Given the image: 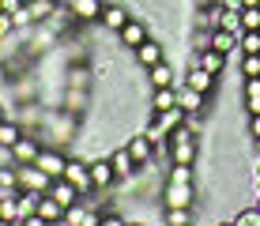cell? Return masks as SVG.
Listing matches in <instances>:
<instances>
[{"label": "cell", "mask_w": 260, "mask_h": 226, "mask_svg": "<svg viewBox=\"0 0 260 226\" xmlns=\"http://www.w3.org/2000/svg\"><path fill=\"white\" fill-rule=\"evenodd\" d=\"M256 207H260V192H256Z\"/></svg>", "instance_id": "obj_44"}, {"label": "cell", "mask_w": 260, "mask_h": 226, "mask_svg": "<svg viewBox=\"0 0 260 226\" xmlns=\"http://www.w3.org/2000/svg\"><path fill=\"white\" fill-rule=\"evenodd\" d=\"M26 19H30V26L34 23H46L49 15H57V8H60V0H26Z\"/></svg>", "instance_id": "obj_21"}, {"label": "cell", "mask_w": 260, "mask_h": 226, "mask_svg": "<svg viewBox=\"0 0 260 226\" xmlns=\"http://www.w3.org/2000/svg\"><path fill=\"white\" fill-rule=\"evenodd\" d=\"M132 57H136V64L147 72V68H155V64H162V60H166V45L158 42V38H147L143 45L132 49Z\"/></svg>", "instance_id": "obj_12"}, {"label": "cell", "mask_w": 260, "mask_h": 226, "mask_svg": "<svg viewBox=\"0 0 260 226\" xmlns=\"http://www.w3.org/2000/svg\"><path fill=\"white\" fill-rule=\"evenodd\" d=\"M49 196H53V200H57L60 207H64V211H68L72 204H79V200H83V196H79V188L72 185V181H64V177H53V185H49Z\"/></svg>", "instance_id": "obj_18"}, {"label": "cell", "mask_w": 260, "mask_h": 226, "mask_svg": "<svg viewBox=\"0 0 260 226\" xmlns=\"http://www.w3.org/2000/svg\"><path fill=\"white\" fill-rule=\"evenodd\" d=\"M238 38L241 34H230V30H211V49H219V53H238Z\"/></svg>", "instance_id": "obj_25"}, {"label": "cell", "mask_w": 260, "mask_h": 226, "mask_svg": "<svg viewBox=\"0 0 260 226\" xmlns=\"http://www.w3.org/2000/svg\"><path fill=\"white\" fill-rule=\"evenodd\" d=\"M34 166H38V170H46L49 177H64L68 151H64V147H53V143H46V147L38 151V158H34Z\"/></svg>", "instance_id": "obj_8"}, {"label": "cell", "mask_w": 260, "mask_h": 226, "mask_svg": "<svg viewBox=\"0 0 260 226\" xmlns=\"http://www.w3.org/2000/svg\"><path fill=\"white\" fill-rule=\"evenodd\" d=\"M151 34H155V23H151V19H143V15H132V19H128V23H124L121 30H117V45L132 53L136 45H143V42H147Z\"/></svg>", "instance_id": "obj_3"}, {"label": "cell", "mask_w": 260, "mask_h": 226, "mask_svg": "<svg viewBox=\"0 0 260 226\" xmlns=\"http://www.w3.org/2000/svg\"><path fill=\"white\" fill-rule=\"evenodd\" d=\"M158 200H162V207H196V185H185V181H162Z\"/></svg>", "instance_id": "obj_4"}, {"label": "cell", "mask_w": 260, "mask_h": 226, "mask_svg": "<svg viewBox=\"0 0 260 226\" xmlns=\"http://www.w3.org/2000/svg\"><path fill=\"white\" fill-rule=\"evenodd\" d=\"M177 106H181L185 113H204V110H208V94H200V90L177 83Z\"/></svg>", "instance_id": "obj_19"}, {"label": "cell", "mask_w": 260, "mask_h": 226, "mask_svg": "<svg viewBox=\"0 0 260 226\" xmlns=\"http://www.w3.org/2000/svg\"><path fill=\"white\" fill-rule=\"evenodd\" d=\"M226 64H230V57L219 53V49H211V45L204 53H192L189 57V68H204V72H211V76H219V79L226 76Z\"/></svg>", "instance_id": "obj_10"}, {"label": "cell", "mask_w": 260, "mask_h": 226, "mask_svg": "<svg viewBox=\"0 0 260 226\" xmlns=\"http://www.w3.org/2000/svg\"><path fill=\"white\" fill-rule=\"evenodd\" d=\"M0 53H4V38H0Z\"/></svg>", "instance_id": "obj_43"}, {"label": "cell", "mask_w": 260, "mask_h": 226, "mask_svg": "<svg viewBox=\"0 0 260 226\" xmlns=\"http://www.w3.org/2000/svg\"><path fill=\"white\" fill-rule=\"evenodd\" d=\"M64 181L79 188V196H91L94 185H91V162L87 155H68V166H64Z\"/></svg>", "instance_id": "obj_5"}, {"label": "cell", "mask_w": 260, "mask_h": 226, "mask_svg": "<svg viewBox=\"0 0 260 226\" xmlns=\"http://www.w3.org/2000/svg\"><path fill=\"white\" fill-rule=\"evenodd\" d=\"M0 219L19 222V192H0Z\"/></svg>", "instance_id": "obj_26"}, {"label": "cell", "mask_w": 260, "mask_h": 226, "mask_svg": "<svg viewBox=\"0 0 260 226\" xmlns=\"http://www.w3.org/2000/svg\"><path fill=\"white\" fill-rule=\"evenodd\" d=\"M23 136H26V128H23L19 121H15V117H8V121L0 124V151H4V155H8V151H12L15 143L23 140Z\"/></svg>", "instance_id": "obj_22"}, {"label": "cell", "mask_w": 260, "mask_h": 226, "mask_svg": "<svg viewBox=\"0 0 260 226\" xmlns=\"http://www.w3.org/2000/svg\"><path fill=\"white\" fill-rule=\"evenodd\" d=\"M241 30H260V8H241Z\"/></svg>", "instance_id": "obj_34"}, {"label": "cell", "mask_w": 260, "mask_h": 226, "mask_svg": "<svg viewBox=\"0 0 260 226\" xmlns=\"http://www.w3.org/2000/svg\"><path fill=\"white\" fill-rule=\"evenodd\" d=\"M249 136H253V140L260 136V113H249Z\"/></svg>", "instance_id": "obj_38"}, {"label": "cell", "mask_w": 260, "mask_h": 226, "mask_svg": "<svg viewBox=\"0 0 260 226\" xmlns=\"http://www.w3.org/2000/svg\"><path fill=\"white\" fill-rule=\"evenodd\" d=\"M128 226H147V219H128Z\"/></svg>", "instance_id": "obj_42"}, {"label": "cell", "mask_w": 260, "mask_h": 226, "mask_svg": "<svg viewBox=\"0 0 260 226\" xmlns=\"http://www.w3.org/2000/svg\"><path fill=\"white\" fill-rule=\"evenodd\" d=\"M19 226H49L46 219H42V215L38 211H34V215H26V219H19Z\"/></svg>", "instance_id": "obj_37"}, {"label": "cell", "mask_w": 260, "mask_h": 226, "mask_svg": "<svg viewBox=\"0 0 260 226\" xmlns=\"http://www.w3.org/2000/svg\"><path fill=\"white\" fill-rule=\"evenodd\" d=\"M98 226H128V215L121 211V207H106L102 211V222Z\"/></svg>", "instance_id": "obj_33"}, {"label": "cell", "mask_w": 260, "mask_h": 226, "mask_svg": "<svg viewBox=\"0 0 260 226\" xmlns=\"http://www.w3.org/2000/svg\"><path fill=\"white\" fill-rule=\"evenodd\" d=\"M215 30H230V34H241V12H219V26Z\"/></svg>", "instance_id": "obj_28"}, {"label": "cell", "mask_w": 260, "mask_h": 226, "mask_svg": "<svg viewBox=\"0 0 260 226\" xmlns=\"http://www.w3.org/2000/svg\"><path fill=\"white\" fill-rule=\"evenodd\" d=\"M245 98V113H260V90L256 94H241Z\"/></svg>", "instance_id": "obj_36"}, {"label": "cell", "mask_w": 260, "mask_h": 226, "mask_svg": "<svg viewBox=\"0 0 260 226\" xmlns=\"http://www.w3.org/2000/svg\"><path fill=\"white\" fill-rule=\"evenodd\" d=\"M128 19H132V12H128V8L117 4V0H110V4L102 8V15H98V26H102L106 34H117Z\"/></svg>", "instance_id": "obj_14"}, {"label": "cell", "mask_w": 260, "mask_h": 226, "mask_svg": "<svg viewBox=\"0 0 260 226\" xmlns=\"http://www.w3.org/2000/svg\"><path fill=\"white\" fill-rule=\"evenodd\" d=\"M60 8L72 15V23L91 26V23H98V15H102L106 0H60Z\"/></svg>", "instance_id": "obj_7"}, {"label": "cell", "mask_w": 260, "mask_h": 226, "mask_svg": "<svg viewBox=\"0 0 260 226\" xmlns=\"http://www.w3.org/2000/svg\"><path fill=\"white\" fill-rule=\"evenodd\" d=\"M238 53H260V30H241Z\"/></svg>", "instance_id": "obj_30"}, {"label": "cell", "mask_w": 260, "mask_h": 226, "mask_svg": "<svg viewBox=\"0 0 260 226\" xmlns=\"http://www.w3.org/2000/svg\"><path fill=\"white\" fill-rule=\"evenodd\" d=\"M192 222H196L192 207H162V222L158 226H192Z\"/></svg>", "instance_id": "obj_23"}, {"label": "cell", "mask_w": 260, "mask_h": 226, "mask_svg": "<svg viewBox=\"0 0 260 226\" xmlns=\"http://www.w3.org/2000/svg\"><path fill=\"white\" fill-rule=\"evenodd\" d=\"M166 158L177 162V166H196V158H200V140H196V132L189 128V124H181V128L170 132Z\"/></svg>", "instance_id": "obj_2"}, {"label": "cell", "mask_w": 260, "mask_h": 226, "mask_svg": "<svg viewBox=\"0 0 260 226\" xmlns=\"http://www.w3.org/2000/svg\"><path fill=\"white\" fill-rule=\"evenodd\" d=\"M234 226H260V207H241V211H234Z\"/></svg>", "instance_id": "obj_31"}, {"label": "cell", "mask_w": 260, "mask_h": 226, "mask_svg": "<svg viewBox=\"0 0 260 226\" xmlns=\"http://www.w3.org/2000/svg\"><path fill=\"white\" fill-rule=\"evenodd\" d=\"M38 200H42V192H19V219L38 211Z\"/></svg>", "instance_id": "obj_32"}, {"label": "cell", "mask_w": 260, "mask_h": 226, "mask_svg": "<svg viewBox=\"0 0 260 226\" xmlns=\"http://www.w3.org/2000/svg\"><path fill=\"white\" fill-rule=\"evenodd\" d=\"M177 83H185V79L177 76V68L170 64V60H162V64H155V68H147V87H177Z\"/></svg>", "instance_id": "obj_17"}, {"label": "cell", "mask_w": 260, "mask_h": 226, "mask_svg": "<svg viewBox=\"0 0 260 226\" xmlns=\"http://www.w3.org/2000/svg\"><path fill=\"white\" fill-rule=\"evenodd\" d=\"M46 147V143H42V136L38 132H26L19 143H15L12 151H8V162H15V166H30L34 158H38V151Z\"/></svg>", "instance_id": "obj_9"}, {"label": "cell", "mask_w": 260, "mask_h": 226, "mask_svg": "<svg viewBox=\"0 0 260 226\" xmlns=\"http://www.w3.org/2000/svg\"><path fill=\"white\" fill-rule=\"evenodd\" d=\"M147 106H151V113L174 110V106H177V87H151V94H147Z\"/></svg>", "instance_id": "obj_20"}, {"label": "cell", "mask_w": 260, "mask_h": 226, "mask_svg": "<svg viewBox=\"0 0 260 226\" xmlns=\"http://www.w3.org/2000/svg\"><path fill=\"white\" fill-rule=\"evenodd\" d=\"M185 87H192V90H200V94H215L219 90V76H211V72H204V68H189L185 72Z\"/></svg>", "instance_id": "obj_16"}, {"label": "cell", "mask_w": 260, "mask_h": 226, "mask_svg": "<svg viewBox=\"0 0 260 226\" xmlns=\"http://www.w3.org/2000/svg\"><path fill=\"white\" fill-rule=\"evenodd\" d=\"M12 34H19V26H15V19L8 12H0V38H12Z\"/></svg>", "instance_id": "obj_35"}, {"label": "cell", "mask_w": 260, "mask_h": 226, "mask_svg": "<svg viewBox=\"0 0 260 226\" xmlns=\"http://www.w3.org/2000/svg\"><path fill=\"white\" fill-rule=\"evenodd\" d=\"M87 162H91V185H94V192H110L113 185H121V181H117V170H113V162H110V155H91Z\"/></svg>", "instance_id": "obj_6"}, {"label": "cell", "mask_w": 260, "mask_h": 226, "mask_svg": "<svg viewBox=\"0 0 260 226\" xmlns=\"http://www.w3.org/2000/svg\"><path fill=\"white\" fill-rule=\"evenodd\" d=\"M15 174H19V192H49L53 177L46 174V170H38L30 162V166H15Z\"/></svg>", "instance_id": "obj_11"}, {"label": "cell", "mask_w": 260, "mask_h": 226, "mask_svg": "<svg viewBox=\"0 0 260 226\" xmlns=\"http://www.w3.org/2000/svg\"><path fill=\"white\" fill-rule=\"evenodd\" d=\"M23 4H26V0H23Z\"/></svg>", "instance_id": "obj_45"}, {"label": "cell", "mask_w": 260, "mask_h": 226, "mask_svg": "<svg viewBox=\"0 0 260 226\" xmlns=\"http://www.w3.org/2000/svg\"><path fill=\"white\" fill-rule=\"evenodd\" d=\"M8 117H12V113H8V106H4V98H0V124H4V121H8Z\"/></svg>", "instance_id": "obj_39"}, {"label": "cell", "mask_w": 260, "mask_h": 226, "mask_svg": "<svg viewBox=\"0 0 260 226\" xmlns=\"http://www.w3.org/2000/svg\"><path fill=\"white\" fill-rule=\"evenodd\" d=\"M208 226H234V219H219V222H208Z\"/></svg>", "instance_id": "obj_40"}, {"label": "cell", "mask_w": 260, "mask_h": 226, "mask_svg": "<svg viewBox=\"0 0 260 226\" xmlns=\"http://www.w3.org/2000/svg\"><path fill=\"white\" fill-rule=\"evenodd\" d=\"M110 162H113V170H117V181H121V185L140 177V162L132 158L128 147H113V151H110Z\"/></svg>", "instance_id": "obj_13"}, {"label": "cell", "mask_w": 260, "mask_h": 226, "mask_svg": "<svg viewBox=\"0 0 260 226\" xmlns=\"http://www.w3.org/2000/svg\"><path fill=\"white\" fill-rule=\"evenodd\" d=\"M42 140H49L53 147H72V143L79 140V113H68L64 106H60L57 113H46V121H42V128H38Z\"/></svg>", "instance_id": "obj_1"}, {"label": "cell", "mask_w": 260, "mask_h": 226, "mask_svg": "<svg viewBox=\"0 0 260 226\" xmlns=\"http://www.w3.org/2000/svg\"><path fill=\"white\" fill-rule=\"evenodd\" d=\"M241 8H260V0H241Z\"/></svg>", "instance_id": "obj_41"}, {"label": "cell", "mask_w": 260, "mask_h": 226, "mask_svg": "<svg viewBox=\"0 0 260 226\" xmlns=\"http://www.w3.org/2000/svg\"><path fill=\"white\" fill-rule=\"evenodd\" d=\"M124 147L132 151V158H136L140 166H151V158H155V143H151V136L143 132V128H136V132H132Z\"/></svg>", "instance_id": "obj_15"}, {"label": "cell", "mask_w": 260, "mask_h": 226, "mask_svg": "<svg viewBox=\"0 0 260 226\" xmlns=\"http://www.w3.org/2000/svg\"><path fill=\"white\" fill-rule=\"evenodd\" d=\"M0 192H19V174H15V162H0Z\"/></svg>", "instance_id": "obj_27"}, {"label": "cell", "mask_w": 260, "mask_h": 226, "mask_svg": "<svg viewBox=\"0 0 260 226\" xmlns=\"http://www.w3.org/2000/svg\"><path fill=\"white\" fill-rule=\"evenodd\" d=\"M38 215H42V219H46L49 226H53V222H64V207L53 200L49 192H42V200H38Z\"/></svg>", "instance_id": "obj_24"}, {"label": "cell", "mask_w": 260, "mask_h": 226, "mask_svg": "<svg viewBox=\"0 0 260 226\" xmlns=\"http://www.w3.org/2000/svg\"><path fill=\"white\" fill-rule=\"evenodd\" d=\"M166 181H185V185H192L196 174H192V166H177V162H170V166H166Z\"/></svg>", "instance_id": "obj_29"}]
</instances>
